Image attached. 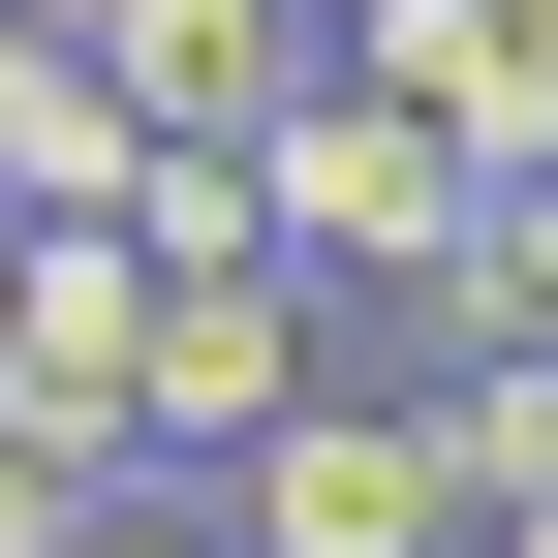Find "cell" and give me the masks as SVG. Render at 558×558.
Returning a JSON list of instances; mask_svg holds the SVG:
<instances>
[{
	"instance_id": "1",
	"label": "cell",
	"mask_w": 558,
	"mask_h": 558,
	"mask_svg": "<svg viewBox=\"0 0 558 558\" xmlns=\"http://www.w3.org/2000/svg\"><path fill=\"white\" fill-rule=\"evenodd\" d=\"M218 527H248V558H497V527H465V465H435V403H403V373H311V403H279V435L218 465Z\"/></svg>"
},
{
	"instance_id": "11",
	"label": "cell",
	"mask_w": 558,
	"mask_h": 558,
	"mask_svg": "<svg viewBox=\"0 0 558 558\" xmlns=\"http://www.w3.org/2000/svg\"><path fill=\"white\" fill-rule=\"evenodd\" d=\"M497 558H558V497H527V527H497Z\"/></svg>"
},
{
	"instance_id": "9",
	"label": "cell",
	"mask_w": 558,
	"mask_h": 558,
	"mask_svg": "<svg viewBox=\"0 0 558 558\" xmlns=\"http://www.w3.org/2000/svg\"><path fill=\"white\" fill-rule=\"evenodd\" d=\"M0 341H32V218H0Z\"/></svg>"
},
{
	"instance_id": "10",
	"label": "cell",
	"mask_w": 558,
	"mask_h": 558,
	"mask_svg": "<svg viewBox=\"0 0 558 558\" xmlns=\"http://www.w3.org/2000/svg\"><path fill=\"white\" fill-rule=\"evenodd\" d=\"M497 32H527V62H558V0H497Z\"/></svg>"
},
{
	"instance_id": "4",
	"label": "cell",
	"mask_w": 558,
	"mask_h": 558,
	"mask_svg": "<svg viewBox=\"0 0 558 558\" xmlns=\"http://www.w3.org/2000/svg\"><path fill=\"white\" fill-rule=\"evenodd\" d=\"M279 403H311V279H156V497H218V465L279 435Z\"/></svg>"
},
{
	"instance_id": "2",
	"label": "cell",
	"mask_w": 558,
	"mask_h": 558,
	"mask_svg": "<svg viewBox=\"0 0 558 558\" xmlns=\"http://www.w3.org/2000/svg\"><path fill=\"white\" fill-rule=\"evenodd\" d=\"M94 94L156 124V156H279V124L341 94V0H124V32H94Z\"/></svg>"
},
{
	"instance_id": "7",
	"label": "cell",
	"mask_w": 558,
	"mask_h": 558,
	"mask_svg": "<svg viewBox=\"0 0 558 558\" xmlns=\"http://www.w3.org/2000/svg\"><path fill=\"white\" fill-rule=\"evenodd\" d=\"M94 558H248V527H218V497H124V527H94Z\"/></svg>"
},
{
	"instance_id": "8",
	"label": "cell",
	"mask_w": 558,
	"mask_h": 558,
	"mask_svg": "<svg viewBox=\"0 0 558 558\" xmlns=\"http://www.w3.org/2000/svg\"><path fill=\"white\" fill-rule=\"evenodd\" d=\"M0 32H62V62H94V32H124V0H0Z\"/></svg>"
},
{
	"instance_id": "5",
	"label": "cell",
	"mask_w": 558,
	"mask_h": 558,
	"mask_svg": "<svg viewBox=\"0 0 558 558\" xmlns=\"http://www.w3.org/2000/svg\"><path fill=\"white\" fill-rule=\"evenodd\" d=\"M124 497H156V465H94V435H32V403H0V558H94Z\"/></svg>"
},
{
	"instance_id": "3",
	"label": "cell",
	"mask_w": 558,
	"mask_h": 558,
	"mask_svg": "<svg viewBox=\"0 0 558 558\" xmlns=\"http://www.w3.org/2000/svg\"><path fill=\"white\" fill-rule=\"evenodd\" d=\"M341 94H403L465 186H558V62L497 32V0H341Z\"/></svg>"
},
{
	"instance_id": "6",
	"label": "cell",
	"mask_w": 558,
	"mask_h": 558,
	"mask_svg": "<svg viewBox=\"0 0 558 558\" xmlns=\"http://www.w3.org/2000/svg\"><path fill=\"white\" fill-rule=\"evenodd\" d=\"M465 341H527V373H558V186H465Z\"/></svg>"
}]
</instances>
